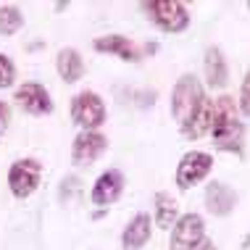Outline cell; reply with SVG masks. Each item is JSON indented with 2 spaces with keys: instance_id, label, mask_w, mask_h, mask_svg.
Returning <instances> with one entry per match:
<instances>
[{
  "instance_id": "277c9868",
  "label": "cell",
  "mask_w": 250,
  "mask_h": 250,
  "mask_svg": "<svg viewBox=\"0 0 250 250\" xmlns=\"http://www.w3.org/2000/svg\"><path fill=\"white\" fill-rule=\"evenodd\" d=\"M69 116L79 126V132H100V126L108 121L103 95L95 90H79L69 103Z\"/></svg>"
},
{
  "instance_id": "4fadbf2b",
  "label": "cell",
  "mask_w": 250,
  "mask_h": 250,
  "mask_svg": "<svg viewBox=\"0 0 250 250\" xmlns=\"http://www.w3.org/2000/svg\"><path fill=\"white\" fill-rule=\"evenodd\" d=\"M203 77L211 90H224L229 84V63L219 45H208L203 53Z\"/></svg>"
},
{
  "instance_id": "7c38bea8",
  "label": "cell",
  "mask_w": 250,
  "mask_h": 250,
  "mask_svg": "<svg viewBox=\"0 0 250 250\" xmlns=\"http://www.w3.org/2000/svg\"><path fill=\"white\" fill-rule=\"evenodd\" d=\"M203 198H206V211L211 216H229L240 203V195L234 192L227 182H219V179L208 182Z\"/></svg>"
},
{
  "instance_id": "ba28073f",
  "label": "cell",
  "mask_w": 250,
  "mask_h": 250,
  "mask_svg": "<svg viewBox=\"0 0 250 250\" xmlns=\"http://www.w3.org/2000/svg\"><path fill=\"white\" fill-rule=\"evenodd\" d=\"M13 103H16L26 116H35V119H42V116H50L56 111V103H53V95L45 84L40 82H24V84H16L13 90Z\"/></svg>"
},
{
  "instance_id": "5b68a950",
  "label": "cell",
  "mask_w": 250,
  "mask_h": 250,
  "mask_svg": "<svg viewBox=\"0 0 250 250\" xmlns=\"http://www.w3.org/2000/svg\"><path fill=\"white\" fill-rule=\"evenodd\" d=\"M45 166L40 158H32V155H24V158H16L8 166V174H5V182H8V190L16 200H26L32 198L40 190V182H42Z\"/></svg>"
},
{
  "instance_id": "cb8c5ba5",
  "label": "cell",
  "mask_w": 250,
  "mask_h": 250,
  "mask_svg": "<svg viewBox=\"0 0 250 250\" xmlns=\"http://www.w3.org/2000/svg\"><path fill=\"white\" fill-rule=\"evenodd\" d=\"M105 213H108V208H98V211H92V219L98 221V219H103Z\"/></svg>"
},
{
  "instance_id": "9c48e42d",
  "label": "cell",
  "mask_w": 250,
  "mask_h": 250,
  "mask_svg": "<svg viewBox=\"0 0 250 250\" xmlns=\"http://www.w3.org/2000/svg\"><path fill=\"white\" fill-rule=\"evenodd\" d=\"M124 187H126L124 171H119V168H105V171H100L98 179L92 182L90 203L98 208H111L113 203L124 195Z\"/></svg>"
},
{
  "instance_id": "52a82bcc",
  "label": "cell",
  "mask_w": 250,
  "mask_h": 250,
  "mask_svg": "<svg viewBox=\"0 0 250 250\" xmlns=\"http://www.w3.org/2000/svg\"><path fill=\"white\" fill-rule=\"evenodd\" d=\"M206 240V219L200 213H179L174 227L168 229V250H195Z\"/></svg>"
},
{
  "instance_id": "e0dca14e",
  "label": "cell",
  "mask_w": 250,
  "mask_h": 250,
  "mask_svg": "<svg viewBox=\"0 0 250 250\" xmlns=\"http://www.w3.org/2000/svg\"><path fill=\"white\" fill-rule=\"evenodd\" d=\"M26 16L16 3H3L0 5V37H13L24 29Z\"/></svg>"
},
{
  "instance_id": "8fae6325",
  "label": "cell",
  "mask_w": 250,
  "mask_h": 250,
  "mask_svg": "<svg viewBox=\"0 0 250 250\" xmlns=\"http://www.w3.org/2000/svg\"><path fill=\"white\" fill-rule=\"evenodd\" d=\"M92 50L95 53H103V56H113L119 61H124V63H140L143 61V50H140V45L134 42L132 37L126 35H100L92 40Z\"/></svg>"
},
{
  "instance_id": "484cf974",
  "label": "cell",
  "mask_w": 250,
  "mask_h": 250,
  "mask_svg": "<svg viewBox=\"0 0 250 250\" xmlns=\"http://www.w3.org/2000/svg\"><path fill=\"white\" fill-rule=\"evenodd\" d=\"M248 11H250V3H248Z\"/></svg>"
},
{
  "instance_id": "9a60e30c",
  "label": "cell",
  "mask_w": 250,
  "mask_h": 250,
  "mask_svg": "<svg viewBox=\"0 0 250 250\" xmlns=\"http://www.w3.org/2000/svg\"><path fill=\"white\" fill-rule=\"evenodd\" d=\"M84 71H87L84 58L77 48H61L56 53V74L63 84H77L84 77Z\"/></svg>"
},
{
  "instance_id": "30bf717a",
  "label": "cell",
  "mask_w": 250,
  "mask_h": 250,
  "mask_svg": "<svg viewBox=\"0 0 250 250\" xmlns=\"http://www.w3.org/2000/svg\"><path fill=\"white\" fill-rule=\"evenodd\" d=\"M108 153V137L103 132H79L71 143V164L77 168L92 166Z\"/></svg>"
},
{
  "instance_id": "6da1fadb",
  "label": "cell",
  "mask_w": 250,
  "mask_h": 250,
  "mask_svg": "<svg viewBox=\"0 0 250 250\" xmlns=\"http://www.w3.org/2000/svg\"><path fill=\"white\" fill-rule=\"evenodd\" d=\"M208 137L213 140V150L219 153H245V124L240 121V111L232 95H219L213 100V121Z\"/></svg>"
},
{
  "instance_id": "7a4b0ae2",
  "label": "cell",
  "mask_w": 250,
  "mask_h": 250,
  "mask_svg": "<svg viewBox=\"0 0 250 250\" xmlns=\"http://www.w3.org/2000/svg\"><path fill=\"white\" fill-rule=\"evenodd\" d=\"M208 100L206 90H203L200 79L195 74H182V77L174 82V90H171V103H168V111H171L177 126L190 124V119L203 108V103Z\"/></svg>"
},
{
  "instance_id": "603a6c76",
  "label": "cell",
  "mask_w": 250,
  "mask_h": 250,
  "mask_svg": "<svg viewBox=\"0 0 250 250\" xmlns=\"http://www.w3.org/2000/svg\"><path fill=\"white\" fill-rule=\"evenodd\" d=\"M240 250H250V232L242 237V242H240Z\"/></svg>"
},
{
  "instance_id": "d4e9b609",
  "label": "cell",
  "mask_w": 250,
  "mask_h": 250,
  "mask_svg": "<svg viewBox=\"0 0 250 250\" xmlns=\"http://www.w3.org/2000/svg\"><path fill=\"white\" fill-rule=\"evenodd\" d=\"M40 48H45V42H32V45H26V50H40Z\"/></svg>"
},
{
  "instance_id": "44dd1931",
  "label": "cell",
  "mask_w": 250,
  "mask_h": 250,
  "mask_svg": "<svg viewBox=\"0 0 250 250\" xmlns=\"http://www.w3.org/2000/svg\"><path fill=\"white\" fill-rule=\"evenodd\" d=\"M11 121H13V111H11V103L8 100H0V140L8 134L11 129Z\"/></svg>"
},
{
  "instance_id": "2e32d148",
  "label": "cell",
  "mask_w": 250,
  "mask_h": 250,
  "mask_svg": "<svg viewBox=\"0 0 250 250\" xmlns=\"http://www.w3.org/2000/svg\"><path fill=\"white\" fill-rule=\"evenodd\" d=\"M179 219V203L171 192L166 190H158L153 195V227L158 229H171L174 221Z\"/></svg>"
},
{
  "instance_id": "ac0fdd59",
  "label": "cell",
  "mask_w": 250,
  "mask_h": 250,
  "mask_svg": "<svg viewBox=\"0 0 250 250\" xmlns=\"http://www.w3.org/2000/svg\"><path fill=\"white\" fill-rule=\"evenodd\" d=\"M16 79H19V69L13 63V58L8 53H0V90L16 87Z\"/></svg>"
},
{
  "instance_id": "5bb4252c",
  "label": "cell",
  "mask_w": 250,
  "mask_h": 250,
  "mask_svg": "<svg viewBox=\"0 0 250 250\" xmlns=\"http://www.w3.org/2000/svg\"><path fill=\"white\" fill-rule=\"evenodd\" d=\"M153 237V219L150 213L140 211L126 221L124 232H121V250H143Z\"/></svg>"
},
{
  "instance_id": "7402d4cb",
  "label": "cell",
  "mask_w": 250,
  "mask_h": 250,
  "mask_svg": "<svg viewBox=\"0 0 250 250\" xmlns=\"http://www.w3.org/2000/svg\"><path fill=\"white\" fill-rule=\"evenodd\" d=\"M195 250H219V248H216V242H213L211 237H206V240H203V242H200V245L195 248Z\"/></svg>"
},
{
  "instance_id": "3957f363",
  "label": "cell",
  "mask_w": 250,
  "mask_h": 250,
  "mask_svg": "<svg viewBox=\"0 0 250 250\" xmlns=\"http://www.w3.org/2000/svg\"><path fill=\"white\" fill-rule=\"evenodd\" d=\"M140 8L147 16V21L164 35H182L192 24L190 8L182 0H147V3H140Z\"/></svg>"
},
{
  "instance_id": "ffe728a7",
  "label": "cell",
  "mask_w": 250,
  "mask_h": 250,
  "mask_svg": "<svg viewBox=\"0 0 250 250\" xmlns=\"http://www.w3.org/2000/svg\"><path fill=\"white\" fill-rule=\"evenodd\" d=\"M237 111L242 113V116H248V119H250V71L245 74V79H242V84H240Z\"/></svg>"
},
{
  "instance_id": "8992f818",
  "label": "cell",
  "mask_w": 250,
  "mask_h": 250,
  "mask_svg": "<svg viewBox=\"0 0 250 250\" xmlns=\"http://www.w3.org/2000/svg\"><path fill=\"white\" fill-rule=\"evenodd\" d=\"M213 171V155L208 150H187L179 158L177 171H174V185L179 192H190L200 182H206Z\"/></svg>"
},
{
  "instance_id": "d6986e66",
  "label": "cell",
  "mask_w": 250,
  "mask_h": 250,
  "mask_svg": "<svg viewBox=\"0 0 250 250\" xmlns=\"http://www.w3.org/2000/svg\"><path fill=\"white\" fill-rule=\"evenodd\" d=\"M79 192H82V179H79L77 174H71V177H63V179H61V185H58V198L63 200V203L74 200Z\"/></svg>"
}]
</instances>
